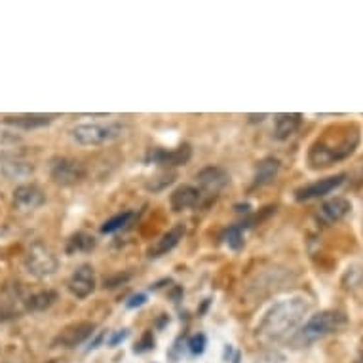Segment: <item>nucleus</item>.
<instances>
[{
  "label": "nucleus",
  "instance_id": "obj_1",
  "mask_svg": "<svg viewBox=\"0 0 363 363\" xmlns=\"http://www.w3.org/2000/svg\"><path fill=\"white\" fill-rule=\"evenodd\" d=\"M310 308H312V303L304 295H291V297L276 301L264 310L261 322L257 325V337L264 342L286 339L301 328Z\"/></svg>",
  "mask_w": 363,
  "mask_h": 363
},
{
  "label": "nucleus",
  "instance_id": "obj_2",
  "mask_svg": "<svg viewBox=\"0 0 363 363\" xmlns=\"http://www.w3.org/2000/svg\"><path fill=\"white\" fill-rule=\"evenodd\" d=\"M359 145V128L356 124L333 125L323 131L308 150V164L312 169H323L340 160L350 158Z\"/></svg>",
  "mask_w": 363,
  "mask_h": 363
},
{
  "label": "nucleus",
  "instance_id": "obj_3",
  "mask_svg": "<svg viewBox=\"0 0 363 363\" xmlns=\"http://www.w3.org/2000/svg\"><path fill=\"white\" fill-rule=\"evenodd\" d=\"M345 315L340 312H335V310H323L320 314H314L310 318L308 322L304 323L301 331H298L297 339L303 342V345H312L315 340L323 339L328 335L335 333L337 329H340L345 325Z\"/></svg>",
  "mask_w": 363,
  "mask_h": 363
},
{
  "label": "nucleus",
  "instance_id": "obj_4",
  "mask_svg": "<svg viewBox=\"0 0 363 363\" xmlns=\"http://www.w3.org/2000/svg\"><path fill=\"white\" fill-rule=\"evenodd\" d=\"M124 131V125L118 122H107V124H78L72 130V139L82 147H97V145L111 143L118 139Z\"/></svg>",
  "mask_w": 363,
  "mask_h": 363
},
{
  "label": "nucleus",
  "instance_id": "obj_5",
  "mask_svg": "<svg viewBox=\"0 0 363 363\" xmlns=\"http://www.w3.org/2000/svg\"><path fill=\"white\" fill-rule=\"evenodd\" d=\"M57 267H60V261L48 245L40 244V242L30 245L29 253L25 257V268L29 274H33L35 278H48V276L55 274Z\"/></svg>",
  "mask_w": 363,
  "mask_h": 363
},
{
  "label": "nucleus",
  "instance_id": "obj_6",
  "mask_svg": "<svg viewBox=\"0 0 363 363\" xmlns=\"http://www.w3.org/2000/svg\"><path fill=\"white\" fill-rule=\"evenodd\" d=\"M86 166L82 162L74 160V158H55L52 160L50 166V177L55 185L60 186H74L86 177Z\"/></svg>",
  "mask_w": 363,
  "mask_h": 363
},
{
  "label": "nucleus",
  "instance_id": "obj_7",
  "mask_svg": "<svg viewBox=\"0 0 363 363\" xmlns=\"http://www.w3.org/2000/svg\"><path fill=\"white\" fill-rule=\"evenodd\" d=\"M342 183H345V173H339V175H333V177L320 179V181H314L310 185L297 189L295 198H297L298 202H308V200H315V198L328 196L333 191H337Z\"/></svg>",
  "mask_w": 363,
  "mask_h": 363
},
{
  "label": "nucleus",
  "instance_id": "obj_8",
  "mask_svg": "<svg viewBox=\"0 0 363 363\" xmlns=\"http://www.w3.org/2000/svg\"><path fill=\"white\" fill-rule=\"evenodd\" d=\"M96 331V325L91 322H74L67 325L57 337L54 339V346L60 348H74V346L82 345L84 340L89 339Z\"/></svg>",
  "mask_w": 363,
  "mask_h": 363
},
{
  "label": "nucleus",
  "instance_id": "obj_9",
  "mask_svg": "<svg viewBox=\"0 0 363 363\" xmlns=\"http://www.w3.org/2000/svg\"><path fill=\"white\" fill-rule=\"evenodd\" d=\"M13 208L19 209L21 213H29V211H35L46 202V194L42 192L40 186L36 185H19L16 191H13Z\"/></svg>",
  "mask_w": 363,
  "mask_h": 363
},
{
  "label": "nucleus",
  "instance_id": "obj_10",
  "mask_svg": "<svg viewBox=\"0 0 363 363\" xmlns=\"http://www.w3.org/2000/svg\"><path fill=\"white\" fill-rule=\"evenodd\" d=\"M69 289L77 298L89 297L96 289V272L89 264L78 267L69 278Z\"/></svg>",
  "mask_w": 363,
  "mask_h": 363
},
{
  "label": "nucleus",
  "instance_id": "obj_11",
  "mask_svg": "<svg viewBox=\"0 0 363 363\" xmlns=\"http://www.w3.org/2000/svg\"><path fill=\"white\" fill-rule=\"evenodd\" d=\"M352 211V203L346 200V198H333V200H328V202L322 203V208L318 211V217L325 225H335L346 217V215Z\"/></svg>",
  "mask_w": 363,
  "mask_h": 363
},
{
  "label": "nucleus",
  "instance_id": "obj_12",
  "mask_svg": "<svg viewBox=\"0 0 363 363\" xmlns=\"http://www.w3.org/2000/svg\"><path fill=\"white\" fill-rule=\"evenodd\" d=\"M192 149L189 145H181L177 149H156L152 155H150V160L156 162V164H162V166H183L186 162L191 160Z\"/></svg>",
  "mask_w": 363,
  "mask_h": 363
},
{
  "label": "nucleus",
  "instance_id": "obj_13",
  "mask_svg": "<svg viewBox=\"0 0 363 363\" xmlns=\"http://www.w3.org/2000/svg\"><path fill=\"white\" fill-rule=\"evenodd\" d=\"M196 179L198 183L202 185L203 191L208 192H219L228 185V173H226L225 169H220V167L215 166L203 167L202 172L196 175Z\"/></svg>",
  "mask_w": 363,
  "mask_h": 363
},
{
  "label": "nucleus",
  "instance_id": "obj_14",
  "mask_svg": "<svg viewBox=\"0 0 363 363\" xmlns=\"http://www.w3.org/2000/svg\"><path fill=\"white\" fill-rule=\"evenodd\" d=\"M185 236V226L183 225H175L173 228H169L166 234H162L160 238L156 240L155 244L150 245L149 255L150 257H162L166 255L167 251H172L175 245L183 240Z\"/></svg>",
  "mask_w": 363,
  "mask_h": 363
},
{
  "label": "nucleus",
  "instance_id": "obj_15",
  "mask_svg": "<svg viewBox=\"0 0 363 363\" xmlns=\"http://www.w3.org/2000/svg\"><path fill=\"white\" fill-rule=\"evenodd\" d=\"M200 196H202L200 189L191 185H183L173 191L172 198H169V203H172L173 211H183V209L194 208L200 202Z\"/></svg>",
  "mask_w": 363,
  "mask_h": 363
},
{
  "label": "nucleus",
  "instance_id": "obj_16",
  "mask_svg": "<svg viewBox=\"0 0 363 363\" xmlns=\"http://www.w3.org/2000/svg\"><path fill=\"white\" fill-rule=\"evenodd\" d=\"M303 116L297 113L293 114H278L274 120V138L278 141H286L291 135H295V131L301 128Z\"/></svg>",
  "mask_w": 363,
  "mask_h": 363
},
{
  "label": "nucleus",
  "instance_id": "obj_17",
  "mask_svg": "<svg viewBox=\"0 0 363 363\" xmlns=\"http://www.w3.org/2000/svg\"><path fill=\"white\" fill-rule=\"evenodd\" d=\"M280 172V160L278 158H264L255 167V186H264L272 183Z\"/></svg>",
  "mask_w": 363,
  "mask_h": 363
},
{
  "label": "nucleus",
  "instance_id": "obj_18",
  "mask_svg": "<svg viewBox=\"0 0 363 363\" xmlns=\"http://www.w3.org/2000/svg\"><path fill=\"white\" fill-rule=\"evenodd\" d=\"M52 120H54L52 114H21V116H8L6 124L18 125L23 130H33V128L48 125Z\"/></svg>",
  "mask_w": 363,
  "mask_h": 363
},
{
  "label": "nucleus",
  "instance_id": "obj_19",
  "mask_svg": "<svg viewBox=\"0 0 363 363\" xmlns=\"http://www.w3.org/2000/svg\"><path fill=\"white\" fill-rule=\"evenodd\" d=\"M96 247V238L91 234L77 233L72 234L71 240L67 242V253L74 255V253H88Z\"/></svg>",
  "mask_w": 363,
  "mask_h": 363
},
{
  "label": "nucleus",
  "instance_id": "obj_20",
  "mask_svg": "<svg viewBox=\"0 0 363 363\" xmlns=\"http://www.w3.org/2000/svg\"><path fill=\"white\" fill-rule=\"evenodd\" d=\"M57 301V293L52 291V289H46V291H38L35 295L27 297V308L33 310V312H40V310L50 308L52 304Z\"/></svg>",
  "mask_w": 363,
  "mask_h": 363
},
{
  "label": "nucleus",
  "instance_id": "obj_21",
  "mask_svg": "<svg viewBox=\"0 0 363 363\" xmlns=\"http://www.w3.org/2000/svg\"><path fill=\"white\" fill-rule=\"evenodd\" d=\"M133 217H135V213H133V211H124V213L114 215V217H111V219L103 223L101 233L103 234L116 233V230H120V228H124V226L128 225V223H130Z\"/></svg>",
  "mask_w": 363,
  "mask_h": 363
},
{
  "label": "nucleus",
  "instance_id": "obj_22",
  "mask_svg": "<svg viewBox=\"0 0 363 363\" xmlns=\"http://www.w3.org/2000/svg\"><path fill=\"white\" fill-rule=\"evenodd\" d=\"M223 240H225V244L228 245V250H242V247H244V233H242V226H230L225 233V236H223Z\"/></svg>",
  "mask_w": 363,
  "mask_h": 363
},
{
  "label": "nucleus",
  "instance_id": "obj_23",
  "mask_svg": "<svg viewBox=\"0 0 363 363\" xmlns=\"http://www.w3.org/2000/svg\"><path fill=\"white\" fill-rule=\"evenodd\" d=\"M206 345H208L206 335L198 333L189 340V350H191L192 356H200V354H203V350H206Z\"/></svg>",
  "mask_w": 363,
  "mask_h": 363
},
{
  "label": "nucleus",
  "instance_id": "obj_24",
  "mask_svg": "<svg viewBox=\"0 0 363 363\" xmlns=\"http://www.w3.org/2000/svg\"><path fill=\"white\" fill-rule=\"evenodd\" d=\"M150 348H155V339H152V335L147 333L143 337V340H141V342L135 346V352H147V350H150Z\"/></svg>",
  "mask_w": 363,
  "mask_h": 363
},
{
  "label": "nucleus",
  "instance_id": "obj_25",
  "mask_svg": "<svg viewBox=\"0 0 363 363\" xmlns=\"http://www.w3.org/2000/svg\"><path fill=\"white\" fill-rule=\"evenodd\" d=\"M145 303H147V295L139 293V295H133V297L128 301V306H130V308H135V306H141V304Z\"/></svg>",
  "mask_w": 363,
  "mask_h": 363
},
{
  "label": "nucleus",
  "instance_id": "obj_26",
  "mask_svg": "<svg viewBox=\"0 0 363 363\" xmlns=\"http://www.w3.org/2000/svg\"><path fill=\"white\" fill-rule=\"evenodd\" d=\"M125 337H128V331H125V329H122V331H118V333L114 335L113 339H111V346H116L120 340H124Z\"/></svg>",
  "mask_w": 363,
  "mask_h": 363
},
{
  "label": "nucleus",
  "instance_id": "obj_27",
  "mask_svg": "<svg viewBox=\"0 0 363 363\" xmlns=\"http://www.w3.org/2000/svg\"><path fill=\"white\" fill-rule=\"evenodd\" d=\"M356 363H363V354H362V356H359V357H357Z\"/></svg>",
  "mask_w": 363,
  "mask_h": 363
}]
</instances>
